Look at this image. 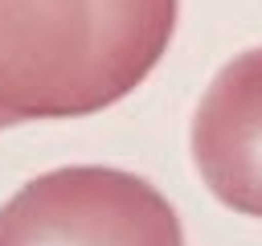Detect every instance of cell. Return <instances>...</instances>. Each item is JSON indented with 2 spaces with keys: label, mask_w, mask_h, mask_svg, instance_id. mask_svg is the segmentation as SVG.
<instances>
[{
  "label": "cell",
  "mask_w": 262,
  "mask_h": 246,
  "mask_svg": "<svg viewBox=\"0 0 262 246\" xmlns=\"http://www.w3.org/2000/svg\"><path fill=\"white\" fill-rule=\"evenodd\" d=\"M176 0H0V115L82 119L164 57Z\"/></svg>",
  "instance_id": "1"
},
{
  "label": "cell",
  "mask_w": 262,
  "mask_h": 246,
  "mask_svg": "<svg viewBox=\"0 0 262 246\" xmlns=\"http://www.w3.org/2000/svg\"><path fill=\"white\" fill-rule=\"evenodd\" d=\"M0 246H184L168 197L111 164H66L0 205Z\"/></svg>",
  "instance_id": "2"
},
{
  "label": "cell",
  "mask_w": 262,
  "mask_h": 246,
  "mask_svg": "<svg viewBox=\"0 0 262 246\" xmlns=\"http://www.w3.org/2000/svg\"><path fill=\"white\" fill-rule=\"evenodd\" d=\"M188 144L209 193L233 213L262 217V45L213 74Z\"/></svg>",
  "instance_id": "3"
},
{
  "label": "cell",
  "mask_w": 262,
  "mask_h": 246,
  "mask_svg": "<svg viewBox=\"0 0 262 246\" xmlns=\"http://www.w3.org/2000/svg\"><path fill=\"white\" fill-rule=\"evenodd\" d=\"M0 127H8V119H4V115H0Z\"/></svg>",
  "instance_id": "4"
}]
</instances>
